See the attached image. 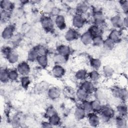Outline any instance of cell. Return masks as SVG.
Returning a JSON list of instances; mask_svg holds the SVG:
<instances>
[{
	"instance_id": "23",
	"label": "cell",
	"mask_w": 128,
	"mask_h": 128,
	"mask_svg": "<svg viewBox=\"0 0 128 128\" xmlns=\"http://www.w3.org/2000/svg\"><path fill=\"white\" fill-rule=\"evenodd\" d=\"M93 36L86 30L80 34V39L82 44L84 46H88L92 44Z\"/></svg>"
},
{
	"instance_id": "20",
	"label": "cell",
	"mask_w": 128,
	"mask_h": 128,
	"mask_svg": "<svg viewBox=\"0 0 128 128\" xmlns=\"http://www.w3.org/2000/svg\"><path fill=\"white\" fill-rule=\"evenodd\" d=\"M91 96V94L88 92L80 88H78L76 92V98L77 100L80 102L90 100Z\"/></svg>"
},
{
	"instance_id": "34",
	"label": "cell",
	"mask_w": 128,
	"mask_h": 128,
	"mask_svg": "<svg viewBox=\"0 0 128 128\" xmlns=\"http://www.w3.org/2000/svg\"><path fill=\"white\" fill-rule=\"evenodd\" d=\"M8 78L10 82H16L19 81L20 76L16 68H12L8 70Z\"/></svg>"
},
{
	"instance_id": "50",
	"label": "cell",
	"mask_w": 128,
	"mask_h": 128,
	"mask_svg": "<svg viewBox=\"0 0 128 128\" xmlns=\"http://www.w3.org/2000/svg\"><path fill=\"white\" fill-rule=\"evenodd\" d=\"M122 25H123V28H127L128 26V19L127 16H123Z\"/></svg>"
},
{
	"instance_id": "25",
	"label": "cell",
	"mask_w": 128,
	"mask_h": 128,
	"mask_svg": "<svg viewBox=\"0 0 128 128\" xmlns=\"http://www.w3.org/2000/svg\"><path fill=\"white\" fill-rule=\"evenodd\" d=\"M100 70L102 71V76L106 79L112 78L114 74V69L109 65L102 66Z\"/></svg>"
},
{
	"instance_id": "21",
	"label": "cell",
	"mask_w": 128,
	"mask_h": 128,
	"mask_svg": "<svg viewBox=\"0 0 128 128\" xmlns=\"http://www.w3.org/2000/svg\"><path fill=\"white\" fill-rule=\"evenodd\" d=\"M88 71L85 68H82L76 70L74 73V78L80 82L88 79Z\"/></svg>"
},
{
	"instance_id": "47",
	"label": "cell",
	"mask_w": 128,
	"mask_h": 128,
	"mask_svg": "<svg viewBox=\"0 0 128 128\" xmlns=\"http://www.w3.org/2000/svg\"><path fill=\"white\" fill-rule=\"evenodd\" d=\"M61 14V10L60 8L57 6H54L52 9L51 10V11L50 12V14H48V15L51 16L52 18H54L56 16H58L60 15Z\"/></svg>"
},
{
	"instance_id": "39",
	"label": "cell",
	"mask_w": 128,
	"mask_h": 128,
	"mask_svg": "<svg viewBox=\"0 0 128 128\" xmlns=\"http://www.w3.org/2000/svg\"><path fill=\"white\" fill-rule=\"evenodd\" d=\"M48 121L53 126H58L61 124L62 120L58 114H54L48 119Z\"/></svg>"
},
{
	"instance_id": "29",
	"label": "cell",
	"mask_w": 128,
	"mask_h": 128,
	"mask_svg": "<svg viewBox=\"0 0 128 128\" xmlns=\"http://www.w3.org/2000/svg\"><path fill=\"white\" fill-rule=\"evenodd\" d=\"M20 58V56L18 52L13 49V50L10 53V54L6 58L8 63L10 64H18Z\"/></svg>"
},
{
	"instance_id": "43",
	"label": "cell",
	"mask_w": 128,
	"mask_h": 128,
	"mask_svg": "<svg viewBox=\"0 0 128 128\" xmlns=\"http://www.w3.org/2000/svg\"><path fill=\"white\" fill-rule=\"evenodd\" d=\"M12 12L11 11H4L1 10L0 12V20L4 23L6 22L12 16Z\"/></svg>"
},
{
	"instance_id": "41",
	"label": "cell",
	"mask_w": 128,
	"mask_h": 128,
	"mask_svg": "<svg viewBox=\"0 0 128 128\" xmlns=\"http://www.w3.org/2000/svg\"><path fill=\"white\" fill-rule=\"evenodd\" d=\"M35 50L36 51L39 56L40 55H44V54H48V50L47 47L42 44H38L34 47Z\"/></svg>"
},
{
	"instance_id": "27",
	"label": "cell",
	"mask_w": 128,
	"mask_h": 128,
	"mask_svg": "<svg viewBox=\"0 0 128 128\" xmlns=\"http://www.w3.org/2000/svg\"><path fill=\"white\" fill-rule=\"evenodd\" d=\"M0 8L2 10L12 12L15 8V3L10 0H1Z\"/></svg>"
},
{
	"instance_id": "4",
	"label": "cell",
	"mask_w": 128,
	"mask_h": 128,
	"mask_svg": "<svg viewBox=\"0 0 128 128\" xmlns=\"http://www.w3.org/2000/svg\"><path fill=\"white\" fill-rule=\"evenodd\" d=\"M92 22L93 24L98 26H104L106 24V16L99 8H94L92 10Z\"/></svg>"
},
{
	"instance_id": "13",
	"label": "cell",
	"mask_w": 128,
	"mask_h": 128,
	"mask_svg": "<svg viewBox=\"0 0 128 128\" xmlns=\"http://www.w3.org/2000/svg\"><path fill=\"white\" fill-rule=\"evenodd\" d=\"M92 96L94 99L97 100L102 103L105 102L108 99V96L106 92L100 88H96L92 92Z\"/></svg>"
},
{
	"instance_id": "2",
	"label": "cell",
	"mask_w": 128,
	"mask_h": 128,
	"mask_svg": "<svg viewBox=\"0 0 128 128\" xmlns=\"http://www.w3.org/2000/svg\"><path fill=\"white\" fill-rule=\"evenodd\" d=\"M110 92L114 98L120 100L122 102L126 103L128 92L126 87L119 86H114L111 88Z\"/></svg>"
},
{
	"instance_id": "12",
	"label": "cell",
	"mask_w": 128,
	"mask_h": 128,
	"mask_svg": "<svg viewBox=\"0 0 128 128\" xmlns=\"http://www.w3.org/2000/svg\"><path fill=\"white\" fill-rule=\"evenodd\" d=\"M122 18L123 16L119 14H116L110 18V22L113 28L121 30L123 28Z\"/></svg>"
},
{
	"instance_id": "48",
	"label": "cell",
	"mask_w": 128,
	"mask_h": 128,
	"mask_svg": "<svg viewBox=\"0 0 128 128\" xmlns=\"http://www.w3.org/2000/svg\"><path fill=\"white\" fill-rule=\"evenodd\" d=\"M120 5L122 12L127 16L128 12V0H121L120 2Z\"/></svg>"
},
{
	"instance_id": "11",
	"label": "cell",
	"mask_w": 128,
	"mask_h": 128,
	"mask_svg": "<svg viewBox=\"0 0 128 128\" xmlns=\"http://www.w3.org/2000/svg\"><path fill=\"white\" fill-rule=\"evenodd\" d=\"M51 72L54 78L60 79L65 76L66 70L62 65L54 64L52 67Z\"/></svg>"
},
{
	"instance_id": "31",
	"label": "cell",
	"mask_w": 128,
	"mask_h": 128,
	"mask_svg": "<svg viewBox=\"0 0 128 128\" xmlns=\"http://www.w3.org/2000/svg\"><path fill=\"white\" fill-rule=\"evenodd\" d=\"M19 82L21 87L24 90H28L32 83V80L29 76H20Z\"/></svg>"
},
{
	"instance_id": "9",
	"label": "cell",
	"mask_w": 128,
	"mask_h": 128,
	"mask_svg": "<svg viewBox=\"0 0 128 128\" xmlns=\"http://www.w3.org/2000/svg\"><path fill=\"white\" fill-rule=\"evenodd\" d=\"M86 118L88 125L92 127H98L101 123L98 114L94 112H90L87 114Z\"/></svg>"
},
{
	"instance_id": "8",
	"label": "cell",
	"mask_w": 128,
	"mask_h": 128,
	"mask_svg": "<svg viewBox=\"0 0 128 128\" xmlns=\"http://www.w3.org/2000/svg\"><path fill=\"white\" fill-rule=\"evenodd\" d=\"M80 34L78 30L71 28L66 30L64 37L66 40L68 42H72L80 38Z\"/></svg>"
},
{
	"instance_id": "7",
	"label": "cell",
	"mask_w": 128,
	"mask_h": 128,
	"mask_svg": "<svg viewBox=\"0 0 128 128\" xmlns=\"http://www.w3.org/2000/svg\"><path fill=\"white\" fill-rule=\"evenodd\" d=\"M16 69L20 76H29L32 70L30 62L28 61L19 62L16 65Z\"/></svg>"
},
{
	"instance_id": "49",
	"label": "cell",
	"mask_w": 128,
	"mask_h": 128,
	"mask_svg": "<svg viewBox=\"0 0 128 128\" xmlns=\"http://www.w3.org/2000/svg\"><path fill=\"white\" fill-rule=\"evenodd\" d=\"M41 127L43 128H50L52 127L50 122L48 120H44L40 123Z\"/></svg>"
},
{
	"instance_id": "33",
	"label": "cell",
	"mask_w": 128,
	"mask_h": 128,
	"mask_svg": "<svg viewBox=\"0 0 128 128\" xmlns=\"http://www.w3.org/2000/svg\"><path fill=\"white\" fill-rule=\"evenodd\" d=\"M68 58H69L64 56L56 52L53 55L52 61L54 64H60L63 66L68 62Z\"/></svg>"
},
{
	"instance_id": "35",
	"label": "cell",
	"mask_w": 128,
	"mask_h": 128,
	"mask_svg": "<svg viewBox=\"0 0 128 128\" xmlns=\"http://www.w3.org/2000/svg\"><path fill=\"white\" fill-rule=\"evenodd\" d=\"M8 70L6 67H1L0 70V81L2 84H6L10 82Z\"/></svg>"
},
{
	"instance_id": "19",
	"label": "cell",
	"mask_w": 128,
	"mask_h": 128,
	"mask_svg": "<svg viewBox=\"0 0 128 128\" xmlns=\"http://www.w3.org/2000/svg\"><path fill=\"white\" fill-rule=\"evenodd\" d=\"M56 52L66 58H69L72 54V48L70 47L65 44L58 45L56 48Z\"/></svg>"
},
{
	"instance_id": "36",
	"label": "cell",
	"mask_w": 128,
	"mask_h": 128,
	"mask_svg": "<svg viewBox=\"0 0 128 128\" xmlns=\"http://www.w3.org/2000/svg\"><path fill=\"white\" fill-rule=\"evenodd\" d=\"M90 101L92 104V112L99 114L104 104L102 102L94 98H93Z\"/></svg>"
},
{
	"instance_id": "24",
	"label": "cell",
	"mask_w": 128,
	"mask_h": 128,
	"mask_svg": "<svg viewBox=\"0 0 128 128\" xmlns=\"http://www.w3.org/2000/svg\"><path fill=\"white\" fill-rule=\"evenodd\" d=\"M104 28L105 25L104 26H98L92 24L88 27L87 30L92 34L93 36L97 35L103 36Z\"/></svg>"
},
{
	"instance_id": "1",
	"label": "cell",
	"mask_w": 128,
	"mask_h": 128,
	"mask_svg": "<svg viewBox=\"0 0 128 128\" xmlns=\"http://www.w3.org/2000/svg\"><path fill=\"white\" fill-rule=\"evenodd\" d=\"M115 110L108 104H103L102 110L99 113L101 122L109 123L116 116Z\"/></svg>"
},
{
	"instance_id": "45",
	"label": "cell",
	"mask_w": 128,
	"mask_h": 128,
	"mask_svg": "<svg viewBox=\"0 0 128 128\" xmlns=\"http://www.w3.org/2000/svg\"><path fill=\"white\" fill-rule=\"evenodd\" d=\"M55 6L54 4L52 1L47 2L44 6V14L48 15L51 10Z\"/></svg>"
},
{
	"instance_id": "26",
	"label": "cell",
	"mask_w": 128,
	"mask_h": 128,
	"mask_svg": "<svg viewBox=\"0 0 128 128\" xmlns=\"http://www.w3.org/2000/svg\"><path fill=\"white\" fill-rule=\"evenodd\" d=\"M102 74L99 70H92L88 72V79L92 82L94 84L98 82L102 78Z\"/></svg>"
},
{
	"instance_id": "32",
	"label": "cell",
	"mask_w": 128,
	"mask_h": 128,
	"mask_svg": "<svg viewBox=\"0 0 128 128\" xmlns=\"http://www.w3.org/2000/svg\"><path fill=\"white\" fill-rule=\"evenodd\" d=\"M89 65L92 70H99L102 66L100 59L96 58H90L89 60Z\"/></svg>"
},
{
	"instance_id": "10",
	"label": "cell",
	"mask_w": 128,
	"mask_h": 128,
	"mask_svg": "<svg viewBox=\"0 0 128 128\" xmlns=\"http://www.w3.org/2000/svg\"><path fill=\"white\" fill-rule=\"evenodd\" d=\"M46 94L48 99L52 100H56L60 98L61 91L58 87L52 86L48 87Z\"/></svg>"
},
{
	"instance_id": "22",
	"label": "cell",
	"mask_w": 128,
	"mask_h": 128,
	"mask_svg": "<svg viewBox=\"0 0 128 128\" xmlns=\"http://www.w3.org/2000/svg\"><path fill=\"white\" fill-rule=\"evenodd\" d=\"M113 120L114 124L116 128H126L128 127L127 117L116 116H114Z\"/></svg>"
},
{
	"instance_id": "28",
	"label": "cell",
	"mask_w": 128,
	"mask_h": 128,
	"mask_svg": "<svg viewBox=\"0 0 128 128\" xmlns=\"http://www.w3.org/2000/svg\"><path fill=\"white\" fill-rule=\"evenodd\" d=\"M116 113L117 116L127 117L128 116V106L126 103L120 102L118 104L116 108Z\"/></svg>"
},
{
	"instance_id": "16",
	"label": "cell",
	"mask_w": 128,
	"mask_h": 128,
	"mask_svg": "<svg viewBox=\"0 0 128 128\" xmlns=\"http://www.w3.org/2000/svg\"><path fill=\"white\" fill-rule=\"evenodd\" d=\"M80 82L79 88L91 94L96 88V84L88 79L85 80Z\"/></svg>"
},
{
	"instance_id": "40",
	"label": "cell",
	"mask_w": 128,
	"mask_h": 128,
	"mask_svg": "<svg viewBox=\"0 0 128 128\" xmlns=\"http://www.w3.org/2000/svg\"><path fill=\"white\" fill-rule=\"evenodd\" d=\"M104 38L102 35H97L94 36L92 39V44L96 47L102 46Z\"/></svg>"
},
{
	"instance_id": "3",
	"label": "cell",
	"mask_w": 128,
	"mask_h": 128,
	"mask_svg": "<svg viewBox=\"0 0 128 128\" xmlns=\"http://www.w3.org/2000/svg\"><path fill=\"white\" fill-rule=\"evenodd\" d=\"M40 24L45 32L50 33L54 32L56 27L54 20L49 15L43 14L40 17Z\"/></svg>"
},
{
	"instance_id": "18",
	"label": "cell",
	"mask_w": 128,
	"mask_h": 128,
	"mask_svg": "<svg viewBox=\"0 0 128 128\" xmlns=\"http://www.w3.org/2000/svg\"><path fill=\"white\" fill-rule=\"evenodd\" d=\"M122 35L121 30L112 28L110 31L107 38L112 40L116 44H117L120 42L122 40Z\"/></svg>"
},
{
	"instance_id": "14",
	"label": "cell",
	"mask_w": 128,
	"mask_h": 128,
	"mask_svg": "<svg viewBox=\"0 0 128 128\" xmlns=\"http://www.w3.org/2000/svg\"><path fill=\"white\" fill-rule=\"evenodd\" d=\"M55 26L60 30H66L67 25L66 19L64 15L60 14L54 18Z\"/></svg>"
},
{
	"instance_id": "5",
	"label": "cell",
	"mask_w": 128,
	"mask_h": 128,
	"mask_svg": "<svg viewBox=\"0 0 128 128\" xmlns=\"http://www.w3.org/2000/svg\"><path fill=\"white\" fill-rule=\"evenodd\" d=\"M87 22V18L82 14L76 12L72 16V28L79 30L82 28Z\"/></svg>"
},
{
	"instance_id": "46",
	"label": "cell",
	"mask_w": 128,
	"mask_h": 128,
	"mask_svg": "<svg viewBox=\"0 0 128 128\" xmlns=\"http://www.w3.org/2000/svg\"><path fill=\"white\" fill-rule=\"evenodd\" d=\"M12 50L13 48L12 47L9 46H4L1 48V53L3 56L6 58Z\"/></svg>"
},
{
	"instance_id": "42",
	"label": "cell",
	"mask_w": 128,
	"mask_h": 128,
	"mask_svg": "<svg viewBox=\"0 0 128 128\" xmlns=\"http://www.w3.org/2000/svg\"><path fill=\"white\" fill-rule=\"evenodd\" d=\"M80 105L82 106V108L86 112L87 114L90 112H92L91 101L90 100H84L80 102Z\"/></svg>"
},
{
	"instance_id": "37",
	"label": "cell",
	"mask_w": 128,
	"mask_h": 128,
	"mask_svg": "<svg viewBox=\"0 0 128 128\" xmlns=\"http://www.w3.org/2000/svg\"><path fill=\"white\" fill-rule=\"evenodd\" d=\"M116 44L114 42L106 38L104 39L102 47L106 51H110L114 48Z\"/></svg>"
},
{
	"instance_id": "30",
	"label": "cell",
	"mask_w": 128,
	"mask_h": 128,
	"mask_svg": "<svg viewBox=\"0 0 128 128\" xmlns=\"http://www.w3.org/2000/svg\"><path fill=\"white\" fill-rule=\"evenodd\" d=\"M36 62L40 67L42 68H46L48 66L49 60L48 56L47 54L40 55L38 56Z\"/></svg>"
},
{
	"instance_id": "15",
	"label": "cell",
	"mask_w": 128,
	"mask_h": 128,
	"mask_svg": "<svg viewBox=\"0 0 128 128\" xmlns=\"http://www.w3.org/2000/svg\"><path fill=\"white\" fill-rule=\"evenodd\" d=\"M90 8V6L88 2L86 1H81L76 4V12L84 16L89 12Z\"/></svg>"
},
{
	"instance_id": "44",
	"label": "cell",
	"mask_w": 128,
	"mask_h": 128,
	"mask_svg": "<svg viewBox=\"0 0 128 128\" xmlns=\"http://www.w3.org/2000/svg\"><path fill=\"white\" fill-rule=\"evenodd\" d=\"M57 114L58 112L56 108L52 106H50L46 108L44 112V116L48 119L49 118Z\"/></svg>"
},
{
	"instance_id": "17",
	"label": "cell",
	"mask_w": 128,
	"mask_h": 128,
	"mask_svg": "<svg viewBox=\"0 0 128 128\" xmlns=\"http://www.w3.org/2000/svg\"><path fill=\"white\" fill-rule=\"evenodd\" d=\"M73 114L74 118L78 121L82 120L86 118L87 116V114L82 108L80 105L76 106L74 110Z\"/></svg>"
},
{
	"instance_id": "6",
	"label": "cell",
	"mask_w": 128,
	"mask_h": 128,
	"mask_svg": "<svg viewBox=\"0 0 128 128\" xmlns=\"http://www.w3.org/2000/svg\"><path fill=\"white\" fill-rule=\"evenodd\" d=\"M15 30V26L14 24H8L6 26L1 33L2 38L4 40H12L14 36Z\"/></svg>"
},
{
	"instance_id": "38",
	"label": "cell",
	"mask_w": 128,
	"mask_h": 128,
	"mask_svg": "<svg viewBox=\"0 0 128 128\" xmlns=\"http://www.w3.org/2000/svg\"><path fill=\"white\" fill-rule=\"evenodd\" d=\"M39 56L38 54L33 48L30 49L27 54V61L29 62H36V60Z\"/></svg>"
}]
</instances>
